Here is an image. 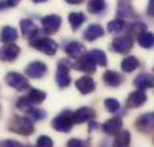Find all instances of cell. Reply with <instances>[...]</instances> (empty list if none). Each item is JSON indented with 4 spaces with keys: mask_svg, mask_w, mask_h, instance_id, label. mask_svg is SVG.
<instances>
[{
    "mask_svg": "<svg viewBox=\"0 0 154 147\" xmlns=\"http://www.w3.org/2000/svg\"><path fill=\"white\" fill-rule=\"evenodd\" d=\"M33 48L38 50V51L46 53L48 56H54L57 51V43L55 40H52L51 38H45V37H39L38 33L34 35L32 39L29 40Z\"/></svg>",
    "mask_w": 154,
    "mask_h": 147,
    "instance_id": "1",
    "label": "cell"
},
{
    "mask_svg": "<svg viewBox=\"0 0 154 147\" xmlns=\"http://www.w3.org/2000/svg\"><path fill=\"white\" fill-rule=\"evenodd\" d=\"M75 124V112L72 111H63L60 115H57L55 118L52 120L51 125L56 131L60 133H69Z\"/></svg>",
    "mask_w": 154,
    "mask_h": 147,
    "instance_id": "2",
    "label": "cell"
},
{
    "mask_svg": "<svg viewBox=\"0 0 154 147\" xmlns=\"http://www.w3.org/2000/svg\"><path fill=\"white\" fill-rule=\"evenodd\" d=\"M9 130L20 135H30L34 131L33 121H30L28 117H21V116H14L9 122Z\"/></svg>",
    "mask_w": 154,
    "mask_h": 147,
    "instance_id": "3",
    "label": "cell"
},
{
    "mask_svg": "<svg viewBox=\"0 0 154 147\" xmlns=\"http://www.w3.org/2000/svg\"><path fill=\"white\" fill-rule=\"evenodd\" d=\"M5 82L8 86L13 87L14 90L17 91H22V90H26V88L30 87V85L28 82V78L25 76L20 74L17 72H11L5 76Z\"/></svg>",
    "mask_w": 154,
    "mask_h": 147,
    "instance_id": "4",
    "label": "cell"
},
{
    "mask_svg": "<svg viewBox=\"0 0 154 147\" xmlns=\"http://www.w3.org/2000/svg\"><path fill=\"white\" fill-rule=\"evenodd\" d=\"M55 80L56 83L60 88H64L69 86L71 83V77H69V67L65 60H61L57 65V70L55 73Z\"/></svg>",
    "mask_w": 154,
    "mask_h": 147,
    "instance_id": "5",
    "label": "cell"
},
{
    "mask_svg": "<svg viewBox=\"0 0 154 147\" xmlns=\"http://www.w3.org/2000/svg\"><path fill=\"white\" fill-rule=\"evenodd\" d=\"M133 47V40L129 35L116 37L111 43V48L118 53H128Z\"/></svg>",
    "mask_w": 154,
    "mask_h": 147,
    "instance_id": "6",
    "label": "cell"
},
{
    "mask_svg": "<svg viewBox=\"0 0 154 147\" xmlns=\"http://www.w3.org/2000/svg\"><path fill=\"white\" fill-rule=\"evenodd\" d=\"M61 25V18L57 14H48L42 18V26H43V30L46 34L51 35V34L56 33L59 30Z\"/></svg>",
    "mask_w": 154,
    "mask_h": 147,
    "instance_id": "7",
    "label": "cell"
},
{
    "mask_svg": "<svg viewBox=\"0 0 154 147\" xmlns=\"http://www.w3.org/2000/svg\"><path fill=\"white\" fill-rule=\"evenodd\" d=\"M76 70L88 73V74H91V73L95 72V63L89 57V55H82L81 57H79L72 65Z\"/></svg>",
    "mask_w": 154,
    "mask_h": 147,
    "instance_id": "8",
    "label": "cell"
},
{
    "mask_svg": "<svg viewBox=\"0 0 154 147\" xmlns=\"http://www.w3.org/2000/svg\"><path fill=\"white\" fill-rule=\"evenodd\" d=\"M47 73V67L42 61H33L25 69V74L30 78H42Z\"/></svg>",
    "mask_w": 154,
    "mask_h": 147,
    "instance_id": "9",
    "label": "cell"
},
{
    "mask_svg": "<svg viewBox=\"0 0 154 147\" xmlns=\"http://www.w3.org/2000/svg\"><path fill=\"white\" fill-rule=\"evenodd\" d=\"M136 128L138 131L149 133L154 129V113H144L136 120Z\"/></svg>",
    "mask_w": 154,
    "mask_h": 147,
    "instance_id": "10",
    "label": "cell"
},
{
    "mask_svg": "<svg viewBox=\"0 0 154 147\" xmlns=\"http://www.w3.org/2000/svg\"><path fill=\"white\" fill-rule=\"evenodd\" d=\"M122 126H123V120L120 117H112L103 122L102 129L109 135H118L122 131Z\"/></svg>",
    "mask_w": 154,
    "mask_h": 147,
    "instance_id": "11",
    "label": "cell"
},
{
    "mask_svg": "<svg viewBox=\"0 0 154 147\" xmlns=\"http://www.w3.org/2000/svg\"><path fill=\"white\" fill-rule=\"evenodd\" d=\"M146 102V94L142 90H136L131 92L125 100L127 108H137Z\"/></svg>",
    "mask_w": 154,
    "mask_h": 147,
    "instance_id": "12",
    "label": "cell"
},
{
    "mask_svg": "<svg viewBox=\"0 0 154 147\" xmlns=\"http://www.w3.org/2000/svg\"><path fill=\"white\" fill-rule=\"evenodd\" d=\"M95 117V111L90 107H81L75 112V124H84Z\"/></svg>",
    "mask_w": 154,
    "mask_h": 147,
    "instance_id": "13",
    "label": "cell"
},
{
    "mask_svg": "<svg viewBox=\"0 0 154 147\" xmlns=\"http://www.w3.org/2000/svg\"><path fill=\"white\" fill-rule=\"evenodd\" d=\"M76 87L81 94L86 95V94H90L95 90V82L91 77H81L76 81Z\"/></svg>",
    "mask_w": 154,
    "mask_h": 147,
    "instance_id": "14",
    "label": "cell"
},
{
    "mask_svg": "<svg viewBox=\"0 0 154 147\" xmlns=\"http://www.w3.org/2000/svg\"><path fill=\"white\" fill-rule=\"evenodd\" d=\"M134 86H136L138 90H146V88L154 87V76L149 74V73H141L138 74L133 81Z\"/></svg>",
    "mask_w": 154,
    "mask_h": 147,
    "instance_id": "15",
    "label": "cell"
},
{
    "mask_svg": "<svg viewBox=\"0 0 154 147\" xmlns=\"http://www.w3.org/2000/svg\"><path fill=\"white\" fill-rule=\"evenodd\" d=\"M105 34V30L101 25H97V24H93L90 26H88V29L84 32V39L88 40V42H93L98 38L103 37Z\"/></svg>",
    "mask_w": 154,
    "mask_h": 147,
    "instance_id": "16",
    "label": "cell"
},
{
    "mask_svg": "<svg viewBox=\"0 0 154 147\" xmlns=\"http://www.w3.org/2000/svg\"><path fill=\"white\" fill-rule=\"evenodd\" d=\"M118 17L119 20H123V18H136V12L133 10L131 3L128 2H119L118 3Z\"/></svg>",
    "mask_w": 154,
    "mask_h": 147,
    "instance_id": "17",
    "label": "cell"
},
{
    "mask_svg": "<svg viewBox=\"0 0 154 147\" xmlns=\"http://www.w3.org/2000/svg\"><path fill=\"white\" fill-rule=\"evenodd\" d=\"M64 51L69 57L79 59V57H81L84 55V52H85V47H84L81 43H79V42H69V43L65 46Z\"/></svg>",
    "mask_w": 154,
    "mask_h": 147,
    "instance_id": "18",
    "label": "cell"
},
{
    "mask_svg": "<svg viewBox=\"0 0 154 147\" xmlns=\"http://www.w3.org/2000/svg\"><path fill=\"white\" fill-rule=\"evenodd\" d=\"M20 55V47L16 44H7L2 50V60L3 61H13Z\"/></svg>",
    "mask_w": 154,
    "mask_h": 147,
    "instance_id": "19",
    "label": "cell"
},
{
    "mask_svg": "<svg viewBox=\"0 0 154 147\" xmlns=\"http://www.w3.org/2000/svg\"><path fill=\"white\" fill-rule=\"evenodd\" d=\"M20 28H21V33H22V35H24V38H28L29 40L38 33V29H37L35 24H34L32 20H28V18L21 20Z\"/></svg>",
    "mask_w": 154,
    "mask_h": 147,
    "instance_id": "20",
    "label": "cell"
},
{
    "mask_svg": "<svg viewBox=\"0 0 154 147\" xmlns=\"http://www.w3.org/2000/svg\"><path fill=\"white\" fill-rule=\"evenodd\" d=\"M103 81H105V83L107 85V86L116 87L122 83L123 78L119 73L114 72V70H107V72H105V74H103Z\"/></svg>",
    "mask_w": 154,
    "mask_h": 147,
    "instance_id": "21",
    "label": "cell"
},
{
    "mask_svg": "<svg viewBox=\"0 0 154 147\" xmlns=\"http://www.w3.org/2000/svg\"><path fill=\"white\" fill-rule=\"evenodd\" d=\"M140 65V61L136 56H127L122 61V70L125 73H132L133 70H136Z\"/></svg>",
    "mask_w": 154,
    "mask_h": 147,
    "instance_id": "22",
    "label": "cell"
},
{
    "mask_svg": "<svg viewBox=\"0 0 154 147\" xmlns=\"http://www.w3.org/2000/svg\"><path fill=\"white\" fill-rule=\"evenodd\" d=\"M88 55L91 60L95 63V65H99V67H106L107 65V57L106 53L102 51V50H91V51L88 52Z\"/></svg>",
    "mask_w": 154,
    "mask_h": 147,
    "instance_id": "23",
    "label": "cell"
},
{
    "mask_svg": "<svg viewBox=\"0 0 154 147\" xmlns=\"http://www.w3.org/2000/svg\"><path fill=\"white\" fill-rule=\"evenodd\" d=\"M68 20H69V24H71V28L73 32H76L77 29H80L81 28V25L85 22L86 20V17H85V14L81 13V12H79V13H71L69 14V17H68Z\"/></svg>",
    "mask_w": 154,
    "mask_h": 147,
    "instance_id": "24",
    "label": "cell"
},
{
    "mask_svg": "<svg viewBox=\"0 0 154 147\" xmlns=\"http://www.w3.org/2000/svg\"><path fill=\"white\" fill-rule=\"evenodd\" d=\"M17 32L12 26H4L2 29V42L3 43H12L17 39Z\"/></svg>",
    "mask_w": 154,
    "mask_h": 147,
    "instance_id": "25",
    "label": "cell"
},
{
    "mask_svg": "<svg viewBox=\"0 0 154 147\" xmlns=\"http://www.w3.org/2000/svg\"><path fill=\"white\" fill-rule=\"evenodd\" d=\"M137 42L142 48H152L154 46V34L149 32H144L137 37Z\"/></svg>",
    "mask_w": 154,
    "mask_h": 147,
    "instance_id": "26",
    "label": "cell"
},
{
    "mask_svg": "<svg viewBox=\"0 0 154 147\" xmlns=\"http://www.w3.org/2000/svg\"><path fill=\"white\" fill-rule=\"evenodd\" d=\"M131 143V134L128 130H122L114 141V147H128Z\"/></svg>",
    "mask_w": 154,
    "mask_h": 147,
    "instance_id": "27",
    "label": "cell"
},
{
    "mask_svg": "<svg viewBox=\"0 0 154 147\" xmlns=\"http://www.w3.org/2000/svg\"><path fill=\"white\" fill-rule=\"evenodd\" d=\"M106 9V2L103 0H91L88 2V10L93 14H101Z\"/></svg>",
    "mask_w": 154,
    "mask_h": 147,
    "instance_id": "28",
    "label": "cell"
},
{
    "mask_svg": "<svg viewBox=\"0 0 154 147\" xmlns=\"http://www.w3.org/2000/svg\"><path fill=\"white\" fill-rule=\"evenodd\" d=\"M28 98L30 102H32V104H41L45 102L47 95H46V92L38 90V88H32L28 94Z\"/></svg>",
    "mask_w": 154,
    "mask_h": 147,
    "instance_id": "29",
    "label": "cell"
},
{
    "mask_svg": "<svg viewBox=\"0 0 154 147\" xmlns=\"http://www.w3.org/2000/svg\"><path fill=\"white\" fill-rule=\"evenodd\" d=\"M124 28H125V22L123 20H119V18L110 21L109 24H107V32L110 34H119L120 32L124 30Z\"/></svg>",
    "mask_w": 154,
    "mask_h": 147,
    "instance_id": "30",
    "label": "cell"
},
{
    "mask_svg": "<svg viewBox=\"0 0 154 147\" xmlns=\"http://www.w3.org/2000/svg\"><path fill=\"white\" fill-rule=\"evenodd\" d=\"M26 115H28V118L30 121H39V120L45 118L46 112L39 110V108H32V110H29L26 112Z\"/></svg>",
    "mask_w": 154,
    "mask_h": 147,
    "instance_id": "31",
    "label": "cell"
},
{
    "mask_svg": "<svg viewBox=\"0 0 154 147\" xmlns=\"http://www.w3.org/2000/svg\"><path fill=\"white\" fill-rule=\"evenodd\" d=\"M146 29L145 24H142V22H134V24H131L129 25V32H128V35L132 38V35H140L141 33H144Z\"/></svg>",
    "mask_w": 154,
    "mask_h": 147,
    "instance_id": "32",
    "label": "cell"
},
{
    "mask_svg": "<svg viewBox=\"0 0 154 147\" xmlns=\"http://www.w3.org/2000/svg\"><path fill=\"white\" fill-rule=\"evenodd\" d=\"M105 107L110 113H116V112L120 110V103L114 98H107L105 100Z\"/></svg>",
    "mask_w": 154,
    "mask_h": 147,
    "instance_id": "33",
    "label": "cell"
},
{
    "mask_svg": "<svg viewBox=\"0 0 154 147\" xmlns=\"http://www.w3.org/2000/svg\"><path fill=\"white\" fill-rule=\"evenodd\" d=\"M17 108L18 110H22V111H26L28 112L29 110H32V102L29 100V98H28V95L26 96H21L20 99H18V102H17Z\"/></svg>",
    "mask_w": 154,
    "mask_h": 147,
    "instance_id": "34",
    "label": "cell"
},
{
    "mask_svg": "<svg viewBox=\"0 0 154 147\" xmlns=\"http://www.w3.org/2000/svg\"><path fill=\"white\" fill-rule=\"evenodd\" d=\"M52 146H54V142L48 135H41L37 139V147H52Z\"/></svg>",
    "mask_w": 154,
    "mask_h": 147,
    "instance_id": "35",
    "label": "cell"
},
{
    "mask_svg": "<svg viewBox=\"0 0 154 147\" xmlns=\"http://www.w3.org/2000/svg\"><path fill=\"white\" fill-rule=\"evenodd\" d=\"M67 147H88V143L81 141V139L72 138V139H69V141H68Z\"/></svg>",
    "mask_w": 154,
    "mask_h": 147,
    "instance_id": "36",
    "label": "cell"
},
{
    "mask_svg": "<svg viewBox=\"0 0 154 147\" xmlns=\"http://www.w3.org/2000/svg\"><path fill=\"white\" fill-rule=\"evenodd\" d=\"M2 147H25L24 145H21L20 142L12 141V139H5L2 142Z\"/></svg>",
    "mask_w": 154,
    "mask_h": 147,
    "instance_id": "37",
    "label": "cell"
},
{
    "mask_svg": "<svg viewBox=\"0 0 154 147\" xmlns=\"http://www.w3.org/2000/svg\"><path fill=\"white\" fill-rule=\"evenodd\" d=\"M148 14L154 17V0L149 2V4H148Z\"/></svg>",
    "mask_w": 154,
    "mask_h": 147,
    "instance_id": "38",
    "label": "cell"
},
{
    "mask_svg": "<svg viewBox=\"0 0 154 147\" xmlns=\"http://www.w3.org/2000/svg\"><path fill=\"white\" fill-rule=\"evenodd\" d=\"M18 2H2V8H9V7H16Z\"/></svg>",
    "mask_w": 154,
    "mask_h": 147,
    "instance_id": "39",
    "label": "cell"
},
{
    "mask_svg": "<svg viewBox=\"0 0 154 147\" xmlns=\"http://www.w3.org/2000/svg\"><path fill=\"white\" fill-rule=\"evenodd\" d=\"M89 126H90L91 130H94V129H98V128H99V124L94 122V121H90V122H89Z\"/></svg>",
    "mask_w": 154,
    "mask_h": 147,
    "instance_id": "40",
    "label": "cell"
},
{
    "mask_svg": "<svg viewBox=\"0 0 154 147\" xmlns=\"http://www.w3.org/2000/svg\"><path fill=\"white\" fill-rule=\"evenodd\" d=\"M67 3H72V4H80V3H81V0H79V2H75V0H67Z\"/></svg>",
    "mask_w": 154,
    "mask_h": 147,
    "instance_id": "41",
    "label": "cell"
}]
</instances>
